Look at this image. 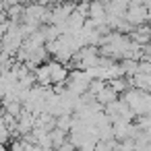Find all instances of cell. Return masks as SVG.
Instances as JSON below:
<instances>
[{
    "label": "cell",
    "instance_id": "1",
    "mask_svg": "<svg viewBox=\"0 0 151 151\" xmlns=\"http://www.w3.org/2000/svg\"><path fill=\"white\" fill-rule=\"evenodd\" d=\"M124 21H126V23H130L132 27L147 23V6H145V4H137V2H130V4L126 6V13H124Z\"/></svg>",
    "mask_w": 151,
    "mask_h": 151
},
{
    "label": "cell",
    "instance_id": "4",
    "mask_svg": "<svg viewBox=\"0 0 151 151\" xmlns=\"http://www.w3.org/2000/svg\"><path fill=\"white\" fill-rule=\"evenodd\" d=\"M56 151H77V147H75V145H73V143L66 139V141H64L60 147H56Z\"/></svg>",
    "mask_w": 151,
    "mask_h": 151
},
{
    "label": "cell",
    "instance_id": "3",
    "mask_svg": "<svg viewBox=\"0 0 151 151\" xmlns=\"http://www.w3.org/2000/svg\"><path fill=\"white\" fill-rule=\"evenodd\" d=\"M95 99H97L101 106H106V104H110V101L118 99V93H116L112 87H101V89L95 93Z\"/></svg>",
    "mask_w": 151,
    "mask_h": 151
},
{
    "label": "cell",
    "instance_id": "2",
    "mask_svg": "<svg viewBox=\"0 0 151 151\" xmlns=\"http://www.w3.org/2000/svg\"><path fill=\"white\" fill-rule=\"evenodd\" d=\"M50 64V83L52 85H58V83H66V79H68V66L66 64H62V62H58V60H50L48 62Z\"/></svg>",
    "mask_w": 151,
    "mask_h": 151
}]
</instances>
